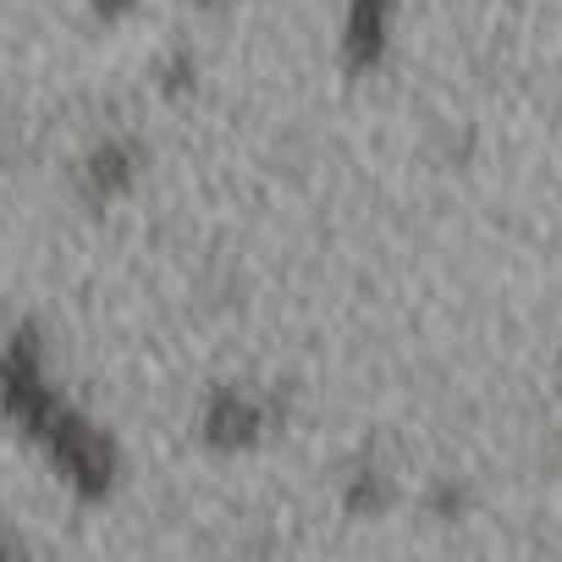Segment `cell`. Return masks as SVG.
<instances>
[{
  "instance_id": "3957f363",
  "label": "cell",
  "mask_w": 562,
  "mask_h": 562,
  "mask_svg": "<svg viewBox=\"0 0 562 562\" xmlns=\"http://www.w3.org/2000/svg\"><path fill=\"white\" fill-rule=\"evenodd\" d=\"M100 7H111V12H116V7H127V0H100Z\"/></svg>"
},
{
  "instance_id": "7a4b0ae2",
  "label": "cell",
  "mask_w": 562,
  "mask_h": 562,
  "mask_svg": "<svg viewBox=\"0 0 562 562\" xmlns=\"http://www.w3.org/2000/svg\"><path fill=\"white\" fill-rule=\"evenodd\" d=\"M386 12H392V0H353V12H348V45L359 61H375L381 40H386Z\"/></svg>"
},
{
  "instance_id": "6da1fadb",
  "label": "cell",
  "mask_w": 562,
  "mask_h": 562,
  "mask_svg": "<svg viewBox=\"0 0 562 562\" xmlns=\"http://www.w3.org/2000/svg\"><path fill=\"white\" fill-rule=\"evenodd\" d=\"M0 397H7V408L50 447V458L67 469V480H78L83 491H105L111 485V447L50 392L40 348L29 337H12L7 359H0Z\"/></svg>"
}]
</instances>
